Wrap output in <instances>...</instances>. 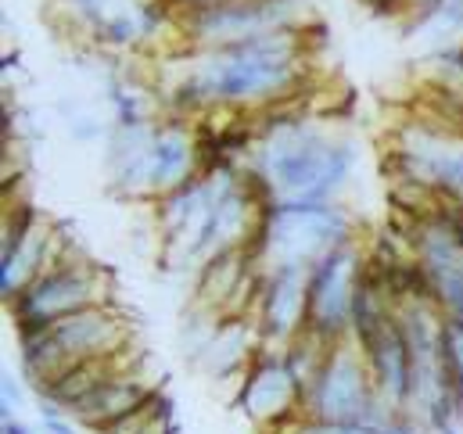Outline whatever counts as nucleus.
<instances>
[{"mask_svg": "<svg viewBox=\"0 0 463 434\" xmlns=\"http://www.w3.org/2000/svg\"><path fill=\"white\" fill-rule=\"evenodd\" d=\"M309 87V51L306 29H280L231 47L187 51L184 69L162 101L176 118L266 111L280 101L302 98Z\"/></svg>", "mask_w": 463, "mask_h": 434, "instance_id": "1", "label": "nucleus"}, {"mask_svg": "<svg viewBox=\"0 0 463 434\" xmlns=\"http://www.w3.org/2000/svg\"><path fill=\"white\" fill-rule=\"evenodd\" d=\"M306 98L255 111L259 140L241 169L266 205L338 202L359 165L355 144L320 126L306 111Z\"/></svg>", "mask_w": 463, "mask_h": 434, "instance_id": "2", "label": "nucleus"}, {"mask_svg": "<svg viewBox=\"0 0 463 434\" xmlns=\"http://www.w3.org/2000/svg\"><path fill=\"white\" fill-rule=\"evenodd\" d=\"M18 337V370L22 381L40 392L43 384L58 381L61 373L90 363V359H105L116 355L129 344V324L126 313L112 306H94L83 313H72L65 320L29 330V334H14Z\"/></svg>", "mask_w": 463, "mask_h": 434, "instance_id": "3", "label": "nucleus"}, {"mask_svg": "<svg viewBox=\"0 0 463 434\" xmlns=\"http://www.w3.org/2000/svg\"><path fill=\"white\" fill-rule=\"evenodd\" d=\"M355 241V219L342 202L327 205H266L259 233L248 244L262 269L317 266L324 255Z\"/></svg>", "mask_w": 463, "mask_h": 434, "instance_id": "4", "label": "nucleus"}, {"mask_svg": "<svg viewBox=\"0 0 463 434\" xmlns=\"http://www.w3.org/2000/svg\"><path fill=\"white\" fill-rule=\"evenodd\" d=\"M112 273L87 255H65L61 262L47 266L18 298L7 302V316L14 324V334H29L40 326L65 320L72 313L112 306L116 302Z\"/></svg>", "mask_w": 463, "mask_h": 434, "instance_id": "5", "label": "nucleus"}, {"mask_svg": "<svg viewBox=\"0 0 463 434\" xmlns=\"http://www.w3.org/2000/svg\"><path fill=\"white\" fill-rule=\"evenodd\" d=\"M399 410H392L370 377V366L363 352L342 341L327 352L320 373L306 388L302 399V420H320V424H352V420H388Z\"/></svg>", "mask_w": 463, "mask_h": 434, "instance_id": "6", "label": "nucleus"}, {"mask_svg": "<svg viewBox=\"0 0 463 434\" xmlns=\"http://www.w3.org/2000/svg\"><path fill=\"white\" fill-rule=\"evenodd\" d=\"M298 0H220L209 7H194L176 14L187 51L231 47L255 36H269L280 29H295L302 7Z\"/></svg>", "mask_w": 463, "mask_h": 434, "instance_id": "7", "label": "nucleus"}, {"mask_svg": "<svg viewBox=\"0 0 463 434\" xmlns=\"http://www.w3.org/2000/svg\"><path fill=\"white\" fill-rule=\"evenodd\" d=\"M233 406L255 428H266L273 434L302 420V384L288 370L280 348L259 344V352L251 355L248 370L237 377Z\"/></svg>", "mask_w": 463, "mask_h": 434, "instance_id": "8", "label": "nucleus"}, {"mask_svg": "<svg viewBox=\"0 0 463 434\" xmlns=\"http://www.w3.org/2000/svg\"><path fill=\"white\" fill-rule=\"evenodd\" d=\"M366 266V251L359 241L324 255L317 266H309V320L306 330L324 337L327 344H342L352 334V302L355 288Z\"/></svg>", "mask_w": 463, "mask_h": 434, "instance_id": "9", "label": "nucleus"}, {"mask_svg": "<svg viewBox=\"0 0 463 434\" xmlns=\"http://www.w3.org/2000/svg\"><path fill=\"white\" fill-rule=\"evenodd\" d=\"M251 320H255L262 344H269V348L291 344L309 320V269L306 266L262 269Z\"/></svg>", "mask_w": 463, "mask_h": 434, "instance_id": "10", "label": "nucleus"}, {"mask_svg": "<svg viewBox=\"0 0 463 434\" xmlns=\"http://www.w3.org/2000/svg\"><path fill=\"white\" fill-rule=\"evenodd\" d=\"M202 176V144H198V126L191 118L165 115L155 122L147 162H144V198L158 202L173 194L176 187L191 184Z\"/></svg>", "mask_w": 463, "mask_h": 434, "instance_id": "11", "label": "nucleus"}, {"mask_svg": "<svg viewBox=\"0 0 463 434\" xmlns=\"http://www.w3.org/2000/svg\"><path fill=\"white\" fill-rule=\"evenodd\" d=\"M155 392H158V384H151L144 373H137V366H122L116 373H109L105 381H98L83 399H76L69 406V417L80 420L90 434H101L126 413L140 410Z\"/></svg>", "mask_w": 463, "mask_h": 434, "instance_id": "12", "label": "nucleus"}, {"mask_svg": "<svg viewBox=\"0 0 463 434\" xmlns=\"http://www.w3.org/2000/svg\"><path fill=\"white\" fill-rule=\"evenodd\" d=\"M363 359L370 366L373 388L377 395L399 410L410 413V399H413V377H410V348H406V334L399 324V313L384 324V330L363 348Z\"/></svg>", "mask_w": 463, "mask_h": 434, "instance_id": "13", "label": "nucleus"}, {"mask_svg": "<svg viewBox=\"0 0 463 434\" xmlns=\"http://www.w3.org/2000/svg\"><path fill=\"white\" fill-rule=\"evenodd\" d=\"M259 330H255V320L251 316H220L205 348L194 355V363L216 377V381H231V377H241L251 363V355L259 352Z\"/></svg>", "mask_w": 463, "mask_h": 434, "instance_id": "14", "label": "nucleus"}, {"mask_svg": "<svg viewBox=\"0 0 463 434\" xmlns=\"http://www.w3.org/2000/svg\"><path fill=\"white\" fill-rule=\"evenodd\" d=\"M284 434H424L410 413H395L388 420H352V424H320V420H298Z\"/></svg>", "mask_w": 463, "mask_h": 434, "instance_id": "15", "label": "nucleus"}, {"mask_svg": "<svg viewBox=\"0 0 463 434\" xmlns=\"http://www.w3.org/2000/svg\"><path fill=\"white\" fill-rule=\"evenodd\" d=\"M442 363L453 388L463 395V320L442 316Z\"/></svg>", "mask_w": 463, "mask_h": 434, "instance_id": "16", "label": "nucleus"}, {"mask_svg": "<svg viewBox=\"0 0 463 434\" xmlns=\"http://www.w3.org/2000/svg\"><path fill=\"white\" fill-rule=\"evenodd\" d=\"M36 431L40 434H90L80 420H72L65 410L36 402Z\"/></svg>", "mask_w": 463, "mask_h": 434, "instance_id": "17", "label": "nucleus"}, {"mask_svg": "<svg viewBox=\"0 0 463 434\" xmlns=\"http://www.w3.org/2000/svg\"><path fill=\"white\" fill-rule=\"evenodd\" d=\"M22 384H25L22 377L4 373V381H0V417H18V410L25 402V388Z\"/></svg>", "mask_w": 463, "mask_h": 434, "instance_id": "18", "label": "nucleus"}, {"mask_svg": "<svg viewBox=\"0 0 463 434\" xmlns=\"http://www.w3.org/2000/svg\"><path fill=\"white\" fill-rule=\"evenodd\" d=\"M0 434H33V428L22 424L18 417H0Z\"/></svg>", "mask_w": 463, "mask_h": 434, "instance_id": "19", "label": "nucleus"}]
</instances>
